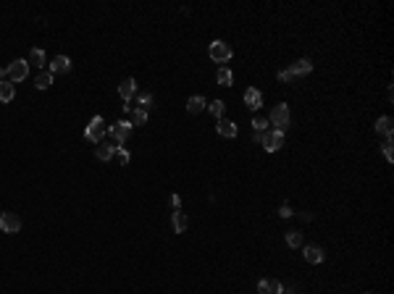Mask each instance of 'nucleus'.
Segmentation results:
<instances>
[{
  "instance_id": "9",
  "label": "nucleus",
  "mask_w": 394,
  "mask_h": 294,
  "mask_svg": "<svg viewBox=\"0 0 394 294\" xmlns=\"http://www.w3.org/2000/svg\"><path fill=\"white\" fill-rule=\"evenodd\" d=\"M71 71V58L69 55H58L50 63V74H69Z\"/></svg>"
},
{
  "instance_id": "10",
  "label": "nucleus",
  "mask_w": 394,
  "mask_h": 294,
  "mask_svg": "<svg viewBox=\"0 0 394 294\" xmlns=\"http://www.w3.org/2000/svg\"><path fill=\"white\" fill-rule=\"evenodd\" d=\"M292 74V79L294 77H305V74H310L313 71V63H310V58H300L297 63H292V69H286Z\"/></svg>"
},
{
  "instance_id": "21",
  "label": "nucleus",
  "mask_w": 394,
  "mask_h": 294,
  "mask_svg": "<svg viewBox=\"0 0 394 294\" xmlns=\"http://www.w3.org/2000/svg\"><path fill=\"white\" fill-rule=\"evenodd\" d=\"M27 63H32V66H40V69H42V63H45V50H40V48H32V50H29V58H27Z\"/></svg>"
},
{
  "instance_id": "5",
  "label": "nucleus",
  "mask_w": 394,
  "mask_h": 294,
  "mask_svg": "<svg viewBox=\"0 0 394 294\" xmlns=\"http://www.w3.org/2000/svg\"><path fill=\"white\" fill-rule=\"evenodd\" d=\"M84 137H87V142H95V145L105 137V121H103L100 116H95L92 121H89L87 132H84Z\"/></svg>"
},
{
  "instance_id": "7",
  "label": "nucleus",
  "mask_w": 394,
  "mask_h": 294,
  "mask_svg": "<svg viewBox=\"0 0 394 294\" xmlns=\"http://www.w3.org/2000/svg\"><path fill=\"white\" fill-rule=\"evenodd\" d=\"M260 145L266 147L268 153H276V150L284 147V134H279V132H266V134H263V139H260Z\"/></svg>"
},
{
  "instance_id": "28",
  "label": "nucleus",
  "mask_w": 394,
  "mask_h": 294,
  "mask_svg": "<svg viewBox=\"0 0 394 294\" xmlns=\"http://www.w3.org/2000/svg\"><path fill=\"white\" fill-rule=\"evenodd\" d=\"M394 145H392V137H386V142H384V145H381V150H384V155H386V160H394V150H392Z\"/></svg>"
},
{
  "instance_id": "16",
  "label": "nucleus",
  "mask_w": 394,
  "mask_h": 294,
  "mask_svg": "<svg viewBox=\"0 0 394 294\" xmlns=\"http://www.w3.org/2000/svg\"><path fill=\"white\" fill-rule=\"evenodd\" d=\"M305 260L310 263V266H318V263H323V250H321V247H315V244L305 247Z\"/></svg>"
},
{
  "instance_id": "1",
  "label": "nucleus",
  "mask_w": 394,
  "mask_h": 294,
  "mask_svg": "<svg viewBox=\"0 0 394 294\" xmlns=\"http://www.w3.org/2000/svg\"><path fill=\"white\" fill-rule=\"evenodd\" d=\"M271 124H274V132L284 134L286 126H289V105H286V103H279L276 108H274V113H271Z\"/></svg>"
},
{
  "instance_id": "24",
  "label": "nucleus",
  "mask_w": 394,
  "mask_h": 294,
  "mask_svg": "<svg viewBox=\"0 0 394 294\" xmlns=\"http://www.w3.org/2000/svg\"><path fill=\"white\" fill-rule=\"evenodd\" d=\"M216 81H218L221 87H231L234 77H231V71H229V69H218V74H216Z\"/></svg>"
},
{
  "instance_id": "6",
  "label": "nucleus",
  "mask_w": 394,
  "mask_h": 294,
  "mask_svg": "<svg viewBox=\"0 0 394 294\" xmlns=\"http://www.w3.org/2000/svg\"><path fill=\"white\" fill-rule=\"evenodd\" d=\"M0 231H5V234L21 231V218L16 213H0Z\"/></svg>"
},
{
  "instance_id": "13",
  "label": "nucleus",
  "mask_w": 394,
  "mask_h": 294,
  "mask_svg": "<svg viewBox=\"0 0 394 294\" xmlns=\"http://www.w3.org/2000/svg\"><path fill=\"white\" fill-rule=\"evenodd\" d=\"M218 134L221 137H226V139H231V137H237V124L234 121H229V118H218Z\"/></svg>"
},
{
  "instance_id": "32",
  "label": "nucleus",
  "mask_w": 394,
  "mask_h": 294,
  "mask_svg": "<svg viewBox=\"0 0 394 294\" xmlns=\"http://www.w3.org/2000/svg\"><path fill=\"white\" fill-rule=\"evenodd\" d=\"M171 205H173V210L181 208V197H179V194H171Z\"/></svg>"
},
{
  "instance_id": "20",
  "label": "nucleus",
  "mask_w": 394,
  "mask_h": 294,
  "mask_svg": "<svg viewBox=\"0 0 394 294\" xmlns=\"http://www.w3.org/2000/svg\"><path fill=\"white\" fill-rule=\"evenodd\" d=\"M376 132L378 134H384V137H392V118L389 116H381L376 121Z\"/></svg>"
},
{
  "instance_id": "34",
  "label": "nucleus",
  "mask_w": 394,
  "mask_h": 294,
  "mask_svg": "<svg viewBox=\"0 0 394 294\" xmlns=\"http://www.w3.org/2000/svg\"><path fill=\"white\" fill-rule=\"evenodd\" d=\"M3 79H5V71H3V69H0V81H3Z\"/></svg>"
},
{
  "instance_id": "33",
  "label": "nucleus",
  "mask_w": 394,
  "mask_h": 294,
  "mask_svg": "<svg viewBox=\"0 0 394 294\" xmlns=\"http://www.w3.org/2000/svg\"><path fill=\"white\" fill-rule=\"evenodd\" d=\"M281 294H297V286H281Z\"/></svg>"
},
{
  "instance_id": "15",
  "label": "nucleus",
  "mask_w": 394,
  "mask_h": 294,
  "mask_svg": "<svg viewBox=\"0 0 394 294\" xmlns=\"http://www.w3.org/2000/svg\"><path fill=\"white\" fill-rule=\"evenodd\" d=\"M13 95H16V87H13V81L3 79V81H0V103H11Z\"/></svg>"
},
{
  "instance_id": "27",
  "label": "nucleus",
  "mask_w": 394,
  "mask_h": 294,
  "mask_svg": "<svg viewBox=\"0 0 394 294\" xmlns=\"http://www.w3.org/2000/svg\"><path fill=\"white\" fill-rule=\"evenodd\" d=\"M150 103H153V95L150 92H142V95H137V108H150Z\"/></svg>"
},
{
  "instance_id": "19",
  "label": "nucleus",
  "mask_w": 394,
  "mask_h": 294,
  "mask_svg": "<svg viewBox=\"0 0 394 294\" xmlns=\"http://www.w3.org/2000/svg\"><path fill=\"white\" fill-rule=\"evenodd\" d=\"M205 108H208V103H205V97H200V95H195V97L187 100V110L189 113H202Z\"/></svg>"
},
{
  "instance_id": "2",
  "label": "nucleus",
  "mask_w": 394,
  "mask_h": 294,
  "mask_svg": "<svg viewBox=\"0 0 394 294\" xmlns=\"http://www.w3.org/2000/svg\"><path fill=\"white\" fill-rule=\"evenodd\" d=\"M208 53H210V58H213L216 63H226V61H231V48H229L226 42H221V40L210 42Z\"/></svg>"
},
{
  "instance_id": "23",
  "label": "nucleus",
  "mask_w": 394,
  "mask_h": 294,
  "mask_svg": "<svg viewBox=\"0 0 394 294\" xmlns=\"http://www.w3.org/2000/svg\"><path fill=\"white\" fill-rule=\"evenodd\" d=\"M50 84H53V74L50 71H40V77L34 79V87L37 89H48Z\"/></svg>"
},
{
  "instance_id": "14",
  "label": "nucleus",
  "mask_w": 394,
  "mask_h": 294,
  "mask_svg": "<svg viewBox=\"0 0 394 294\" xmlns=\"http://www.w3.org/2000/svg\"><path fill=\"white\" fill-rule=\"evenodd\" d=\"M171 226H173V231H176V234L187 231V226H189V218H187V213H184V210H173Z\"/></svg>"
},
{
  "instance_id": "30",
  "label": "nucleus",
  "mask_w": 394,
  "mask_h": 294,
  "mask_svg": "<svg viewBox=\"0 0 394 294\" xmlns=\"http://www.w3.org/2000/svg\"><path fill=\"white\" fill-rule=\"evenodd\" d=\"M292 213H294V210H292V205H289V202H284V205L279 208V215H281V218H289Z\"/></svg>"
},
{
  "instance_id": "3",
  "label": "nucleus",
  "mask_w": 394,
  "mask_h": 294,
  "mask_svg": "<svg viewBox=\"0 0 394 294\" xmlns=\"http://www.w3.org/2000/svg\"><path fill=\"white\" fill-rule=\"evenodd\" d=\"M5 77H8V81H24L29 77V63L27 61H13L8 69H5Z\"/></svg>"
},
{
  "instance_id": "18",
  "label": "nucleus",
  "mask_w": 394,
  "mask_h": 294,
  "mask_svg": "<svg viewBox=\"0 0 394 294\" xmlns=\"http://www.w3.org/2000/svg\"><path fill=\"white\" fill-rule=\"evenodd\" d=\"M266 132H268V118H253V137H255V142H260Z\"/></svg>"
},
{
  "instance_id": "4",
  "label": "nucleus",
  "mask_w": 394,
  "mask_h": 294,
  "mask_svg": "<svg viewBox=\"0 0 394 294\" xmlns=\"http://www.w3.org/2000/svg\"><path fill=\"white\" fill-rule=\"evenodd\" d=\"M129 134H132V124L129 121H116L111 126V137H113V147L124 145V142L129 139Z\"/></svg>"
},
{
  "instance_id": "8",
  "label": "nucleus",
  "mask_w": 394,
  "mask_h": 294,
  "mask_svg": "<svg viewBox=\"0 0 394 294\" xmlns=\"http://www.w3.org/2000/svg\"><path fill=\"white\" fill-rule=\"evenodd\" d=\"M281 281H276V278H263L260 284H257V294H281Z\"/></svg>"
},
{
  "instance_id": "26",
  "label": "nucleus",
  "mask_w": 394,
  "mask_h": 294,
  "mask_svg": "<svg viewBox=\"0 0 394 294\" xmlns=\"http://www.w3.org/2000/svg\"><path fill=\"white\" fill-rule=\"evenodd\" d=\"M286 244H289V247H300L302 244V234L300 231H286Z\"/></svg>"
},
{
  "instance_id": "35",
  "label": "nucleus",
  "mask_w": 394,
  "mask_h": 294,
  "mask_svg": "<svg viewBox=\"0 0 394 294\" xmlns=\"http://www.w3.org/2000/svg\"><path fill=\"white\" fill-rule=\"evenodd\" d=\"M366 294H370V292H366Z\"/></svg>"
},
{
  "instance_id": "12",
  "label": "nucleus",
  "mask_w": 394,
  "mask_h": 294,
  "mask_svg": "<svg viewBox=\"0 0 394 294\" xmlns=\"http://www.w3.org/2000/svg\"><path fill=\"white\" fill-rule=\"evenodd\" d=\"M245 105H247L250 110H257V108H260V105H263V95H260V89H253V87H250L247 92H245Z\"/></svg>"
},
{
  "instance_id": "31",
  "label": "nucleus",
  "mask_w": 394,
  "mask_h": 294,
  "mask_svg": "<svg viewBox=\"0 0 394 294\" xmlns=\"http://www.w3.org/2000/svg\"><path fill=\"white\" fill-rule=\"evenodd\" d=\"M279 81H284V84H286V81H292V74L289 71H279Z\"/></svg>"
},
{
  "instance_id": "17",
  "label": "nucleus",
  "mask_w": 394,
  "mask_h": 294,
  "mask_svg": "<svg viewBox=\"0 0 394 294\" xmlns=\"http://www.w3.org/2000/svg\"><path fill=\"white\" fill-rule=\"evenodd\" d=\"M95 155H97V160H105V163H108L111 158L116 155V147H113V145H103V142H97Z\"/></svg>"
},
{
  "instance_id": "29",
  "label": "nucleus",
  "mask_w": 394,
  "mask_h": 294,
  "mask_svg": "<svg viewBox=\"0 0 394 294\" xmlns=\"http://www.w3.org/2000/svg\"><path fill=\"white\" fill-rule=\"evenodd\" d=\"M116 155H118V163H121V165H129V160H132V155H129L124 147H116Z\"/></svg>"
},
{
  "instance_id": "25",
  "label": "nucleus",
  "mask_w": 394,
  "mask_h": 294,
  "mask_svg": "<svg viewBox=\"0 0 394 294\" xmlns=\"http://www.w3.org/2000/svg\"><path fill=\"white\" fill-rule=\"evenodd\" d=\"M208 108H210V113H213L216 118H224V108H226V103H224V100H213V103L208 105Z\"/></svg>"
},
{
  "instance_id": "22",
  "label": "nucleus",
  "mask_w": 394,
  "mask_h": 294,
  "mask_svg": "<svg viewBox=\"0 0 394 294\" xmlns=\"http://www.w3.org/2000/svg\"><path fill=\"white\" fill-rule=\"evenodd\" d=\"M145 121H147V110L134 105V108H132V126H142Z\"/></svg>"
},
{
  "instance_id": "11",
  "label": "nucleus",
  "mask_w": 394,
  "mask_h": 294,
  "mask_svg": "<svg viewBox=\"0 0 394 294\" xmlns=\"http://www.w3.org/2000/svg\"><path fill=\"white\" fill-rule=\"evenodd\" d=\"M134 92H137V81H134V79H124L118 84V95H121V100H124V103L132 100Z\"/></svg>"
}]
</instances>
